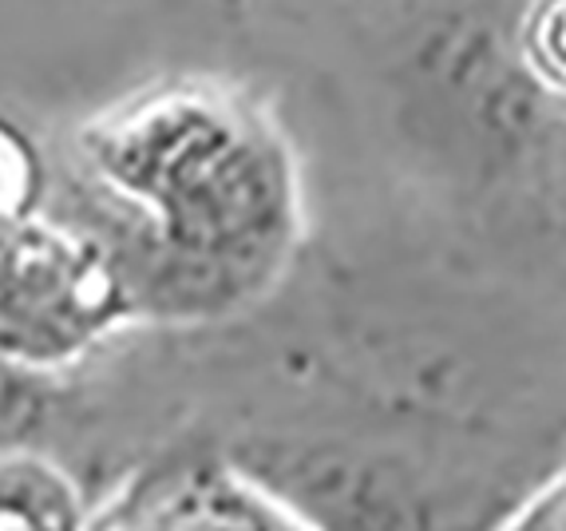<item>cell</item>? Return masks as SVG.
Listing matches in <instances>:
<instances>
[{"mask_svg": "<svg viewBox=\"0 0 566 531\" xmlns=\"http://www.w3.org/2000/svg\"><path fill=\"white\" fill-rule=\"evenodd\" d=\"M95 167L155 202L170 238L277 227L285 175L277 139L238 95L167 84L135 95L87 135Z\"/></svg>", "mask_w": 566, "mask_h": 531, "instance_id": "cell-1", "label": "cell"}, {"mask_svg": "<svg viewBox=\"0 0 566 531\" xmlns=\"http://www.w3.org/2000/svg\"><path fill=\"white\" fill-rule=\"evenodd\" d=\"M115 294L119 274L104 250L29 222L0 247V345L60 357L112 317Z\"/></svg>", "mask_w": 566, "mask_h": 531, "instance_id": "cell-2", "label": "cell"}, {"mask_svg": "<svg viewBox=\"0 0 566 531\" xmlns=\"http://www.w3.org/2000/svg\"><path fill=\"white\" fill-rule=\"evenodd\" d=\"M44 190V163L17 124L0 115V247L32 222V210Z\"/></svg>", "mask_w": 566, "mask_h": 531, "instance_id": "cell-3", "label": "cell"}, {"mask_svg": "<svg viewBox=\"0 0 566 531\" xmlns=\"http://www.w3.org/2000/svg\"><path fill=\"white\" fill-rule=\"evenodd\" d=\"M527 48L538 72L566 87V0H538L527 24Z\"/></svg>", "mask_w": 566, "mask_h": 531, "instance_id": "cell-4", "label": "cell"}]
</instances>
